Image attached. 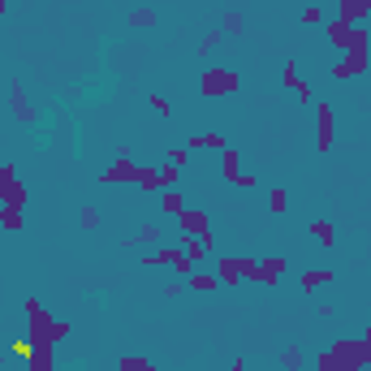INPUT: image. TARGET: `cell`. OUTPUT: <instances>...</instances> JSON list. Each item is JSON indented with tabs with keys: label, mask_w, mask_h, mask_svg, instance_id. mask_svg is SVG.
<instances>
[{
	"label": "cell",
	"mask_w": 371,
	"mask_h": 371,
	"mask_svg": "<svg viewBox=\"0 0 371 371\" xmlns=\"http://www.w3.org/2000/svg\"><path fill=\"white\" fill-rule=\"evenodd\" d=\"M70 337V324H61L57 320V315H52V311H31L26 315V341L35 345V350H52V345H57V341H65Z\"/></svg>",
	"instance_id": "cell-1"
},
{
	"label": "cell",
	"mask_w": 371,
	"mask_h": 371,
	"mask_svg": "<svg viewBox=\"0 0 371 371\" xmlns=\"http://www.w3.org/2000/svg\"><path fill=\"white\" fill-rule=\"evenodd\" d=\"M238 87H242L238 70H225V65H207V70H203V78H199V95H203V99L238 95Z\"/></svg>",
	"instance_id": "cell-2"
},
{
	"label": "cell",
	"mask_w": 371,
	"mask_h": 371,
	"mask_svg": "<svg viewBox=\"0 0 371 371\" xmlns=\"http://www.w3.org/2000/svg\"><path fill=\"white\" fill-rule=\"evenodd\" d=\"M324 35H328V43L341 48V52H350V48H371V35H367L362 22L350 26V22H341V18H328V22H324Z\"/></svg>",
	"instance_id": "cell-3"
},
{
	"label": "cell",
	"mask_w": 371,
	"mask_h": 371,
	"mask_svg": "<svg viewBox=\"0 0 371 371\" xmlns=\"http://www.w3.org/2000/svg\"><path fill=\"white\" fill-rule=\"evenodd\" d=\"M333 354H337V362H341L345 371L371 367V341H362V337H341V341H333Z\"/></svg>",
	"instance_id": "cell-4"
},
{
	"label": "cell",
	"mask_w": 371,
	"mask_h": 371,
	"mask_svg": "<svg viewBox=\"0 0 371 371\" xmlns=\"http://www.w3.org/2000/svg\"><path fill=\"white\" fill-rule=\"evenodd\" d=\"M26 199H31V190L22 186V177L13 173V165H0V207H26Z\"/></svg>",
	"instance_id": "cell-5"
},
{
	"label": "cell",
	"mask_w": 371,
	"mask_h": 371,
	"mask_svg": "<svg viewBox=\"0 0 371 371\" xmlns=\"http://www.w3.org/2000/svg\"><path fill=\"white\" fill-rule=\"evenodd\" d=\"M337 143V113L333 104H315V151H333Z\"/></svg>",
	"instance_id": "cell-6"
},
{
	"label": "cell",
	"mask_w": 371,
	"mask_h": 371,
	"mask_svg": "<svg viewBox=\"0 0 371 371\" xmlns=\"http://www.w3.org/2000/svg\"><path fill=\"white\" fill-rule=\"evenodd\" d=\"M367 65H371V48H350V52H341V61L333 65V78L337 82H350V78L367 74Z\"/></svg>",
	"instance_id": "cell-7"
},
{
	"label": "cell",
	"mask_w": 371,
	"mask_h": 371,
	"mask_svg": "<svg viewBox=\"0 0 371 371\" xmlns=\"http://www.w3.org/2000/svg\"><path fill=\"white\" fill-rule=\"evenodd\" d=\"M134 173H138V165L130 160V151H126V155H117V160L99 173V182L104 186H134Z\"/></svg>",
	"instance_id": "cell-8"
},
{
	"label": "cell",
	"mask_w": 371,
	"mask_h": 371,
	"mask_svg": "<svg viewBox=\"0 0 371 371\" xmlns=\"http://www.w3.org/2000/svg\"><path fill=\"white\" fill-rule=\"evenodd\" d=\"M9 109H13V121H22V126H31V121H39V113H35V104H31V95H26V87L13 78V87H9Z\"/></svg>",
	"instance_id": "cell-9"
},
{
	"label": "cell",
	"mask_w": 371,
	"mask_h": 371,
	"mask_svg": "<svg viewBox=\"0 0 371 371\" xmlns=\"http://www.w3.org/2000/svg\"><path fill=\"white\" fill-rule=\"evenodd\" d=\"M177 229H182V238H207L211 233V221H207V211L186 207L182 216H177Z\"/></svg>",
	"instance_id": "cell-10"
},
{
	"label": "cell",
	"mask_w": 371,
	"mask_h": 371,
	"mask_svg": "<svg viewBox=\"0 0 371 371\" xmlns=\"http://www.w3.org/2000/svg\"><path fill=\"white\" fill-rule=\"evenodd\" d=\"M216 281L225 289H238L246 277H242V255H216Z\"/></svg>",
	"instance_id": "cell-11"
},
{
	"label": "cell",
	"mask_w": 371,
	"mask_h": 371,
	"mask_svg": "<svg viewBox=\"0 0 371 371\" xmlns=\"http://www.w3.org/2000/svg\"><path fill=\"white\" fill-rule=\"evenodd\" d=\"M289 272V259L285 255H263L259 259V285H277Z\"/></svg>",
	"instance_id": "cell-12"
},
{
	"label": "cell",
	"mask_w": 371,
	"mask_h": 371,
	"mask_svg": "<svg viewBox=\"0 0 371 371\" xmlns=\"http://www.w3.org/2000/svg\"><path fill=\"white\" fill-rule=\"evenodd\" d=\"M281 82H285V91H294V95H298L302 104H315V91H311V87L302 82V74H298V65H294V61H289V65L281 70Z\"/></svg>",
	"instance_id": "cell-13"
},
{
	"label": "cell",
	"mask_w": 371,
	"mask_h": 371,
	"mask_svg": "<svg viewBox=\"0 0 371 371\" xmlns=\"http://www.w3.org/2000/svg\"><path fill=\"white\" fill-rule=\"evenodd\" d=\"M155 242H160V225L143 221V225H138V229H134V233H130V238L121 242V246H126V250H138V246H147V250H151Z\"/></svg>",
	"instance_id": "cell-14"
},
{
	"label": "cell",
	"mask_w": 371,
	"mask_h": 371,
	"mask_svg": "<svg viewBox=\"0 0 371 371\" xmlns=\"http://www.w3.org/2000/svg\"><path fill=\"white\" fill-rule=\"evenodd\" d=\"M337 18L358 26L362 18H371V0H337Z\"/></svg>",
	"instance_id": "cell-15"
},
{
	"label": "cell",
	"mask_w": 371,
	"mask_h": 371,
	"mask_svg": "<svg viewBox=\"0 0 371 371\" xmlns=\"http://www.w3.org/2000/svg\"><path fill=\"white\" fill-rule=\"evenodd\" d=\"M177 255H182L177 246H155V250L143 255V268H173V259H177Z\"/></svg>",
	"instance_id": "cell-16"
},
{
	"label": "cell",
	"mask_w": 371,
	"mask_h": 371,
	"mask_svg": "<svg viewBox=\"0 0 371 371\" xmlns=\"http://www.w3.org/2000/svg\"><path fill=\"white\" fill-rule=\"evenodd\" d=\"M203 147H211V151H225L229 143H225V134H221V130H207V134L186 138V151H203Z\"/></svg>",
	"instance_id": "cell-17"
},
{
	"label": "cell",
	"mask_w": 371,
	"mask_h": 371,
	"mask_svg": "<svg viewBox=\"0 0 371 371\" xmlns=\"http://www.w3.org/2000/svg\"><path fill=\"white\" fill-rule=\"evenodd\" d=\"M134 186H138L143 194L160 190V169H155V165H138V173H134Z\"/></svg>",
	"instance_id": "cell-18"
},
{
	"label": "cell",
	"mask_w": 371,
	"mask_h": 371,
	"mask_svg": "<svg viewBox=\"0 0 371 371\" xmlns=\"http://www.w3.org/2000/svg\"><path fill=\"white\" fill-rule=\"evenodd\" d=\"M182 242H186L182 250H186V255H190L194 263H199V259H207L211 250H216V242H211V233H207V238H182Z\"/></svg>",
	"instance_id": "cell-19"
},
{
	"label": "cell",
	"mask_w": 371,
	"mask_h": 371,
	"mask_svg": "<svg viewBox=\"0 0 371 371\" xmlns=\"http://www.w3.org/2000/svg\"><path fill=\"white\" fill-rule=\"evenodd\" d=\"M221 173H225V182H229V186L242 177V155H238V151H229V147L221 151Z\"/></svg>",
	"instance_id": "cell-20"
},
{
	"label": "cell",
	"mask_w": 371,
	"mask_h": 371,
	"mask_svg": "<svg viewBox=\"0 0 371 371\" xmlns=\"http://www.w3.org/2000/svg\"><path fill=\"white\" fill-rule=\"evenodd\" d=\"M160 211H165V216H182V211H186V199H182V190H177V186L160 194Z\"/></svg>",
	"instance_id": "cell-21"
},
{
	"label": "cell",
	"mask_w": 371,
	"mask_h": 371,
	"mask_svg": "<svg viewBox=\"0 0 371 371\" xmlns=\"http://www.w3.org/2000/svg\"><path fill=\"white\" fill-rule=\"evenodd\" d=\"M155 22H160V13H155V9H147V5H138V9L130 13V26H134V31H151Z\"/></svg>",
	"instance_id": "cell-22"
},
{
	"label": "cell",
	"mask_w": 371,
	"mask_h": 371,
	"mask_svg": "<svg viewBox=\"0 0 371 371\" xmlns=\"http://www.w3.org/2000/svg\"><path fill=\"white\" fill-rule=\"evenodd\" d=\"M281 367H285V371H302V367H306L302 345H285V350H281Z\"/></svg>",
	"instance_id": "cell-23"
},
{
	"label": "cell",
	"mask_w": 371,
	"mask_h": 371,
	"mask_svg": "<svg viewBox=\"0 0 371 371\" xmlns=\"http://www.w3.org/2000/svg\"><path fill=\"white\" fill-rule=\"evenodd\" d=\"M320 285H333V268H311V272H302V289H320Z\"/></svg>",
	"instance_id": "cell-24"
},
{
	"label": "cell",
	"mask_w": 371,
	"mask_h": 371,
	"mask_svg": "<svg viewBox=\"0 0 371 371\" xmlns=\"http://www.w3.org/2000/svg\"><path fill=\"white\" fill-rule=\"evenodd\" d=\"M22 211L18 207H0V229H5V233H22Z\"/></svg>",
	"instance_id": "cell-25"
},
{
	"label": "cell",
	"mask_w": 371,
	"mask_h": 371,
	"mask_svg": "<svg viewBox=\"0 0 371 371\" xmlns=\"http://www.w3.org/2000/svg\"><path fill=\"white\" fill-rule=\"evenodd\" d=\"M186 285H190V289H199V294H207V289H216L221 281H216V272H199V268H194V272L186 277Z\"/></svg>",
	"instance_id": "cell-26"
},
{
	"label": "cell",
	"mask_w": 371,
	"mask_h": 371,
	"mask_svg": "<svg viewBox=\"0 0 371 371\" xmlns=\"http://www.w3.org/2000/svg\"><path fill=\"white\" fill-rule=\"evenodd\" d=\"M268 211H272V216L289 211V190H285V186H272V190H268Z\"/></svg>",
	"instance_id": "cell-27"
},
{
	"label": "cell",
	"mask_w": 371,
	"mask_h": 371,
	"mask_svg": "<svg viewBox=\"0 0 371 371\" xmlns=\"http://www.w3.org/2000/svg\"><path fill=\"white\" fill-rule=\"evenodd\" d=\"M311 238H315V242H324V246H333V242H337L333 221H311Z\"/></svg>",
	"instance_id": "cell-28"
},
{
	"label": "cell",
	"mask_w": 371,
	"mask_h": 371,
	"mask_svg": "<svg viewBox=\"0 0 371 371\" xmlns=\"http://www.w3.org/2000/svg\"><path fill=\"white\" fill-rule=\"evenodd\" d=\"M221 39H225V31H221V26H211V31H207V35L199 39V48H194V52H199V57H211V52H216V43H221Z\"/></svg>",
	"instance_id": "cell-29"
},
{
	"label": "cell",
	"mask_w": 371,
	"mask_h": 371,
	"mask_svg": "<svg viewBox=\"0 0 371 371\" xmlns=\"http://www.w3.org/2000/svg\"><path fill=\"white\" fill-rule=\"evenodd\" d=\"M57 362H52V350H35L31 358H26V371H52Z\"/></svg>",
	"instance_id": "cell-30"
},
{
	"label": "cell",
	"mask_w": 371,
	"mask_h": 371,
	"mask_svg": "<svg viewBox=\"0 0 371 371\" xmlns=\"http://www.w3.org/2000/svg\"><path fill=\"white\" fill-rule=\"evenodd\" d=\"M173 186H182V169L169 160V165H160V190H173Z\"/></svg>",
	"instance_id": "cell-31"
},
{
	"label": "cell",
	"mask_w": 371,
	"mask_h": 371,
	"mask_svg": "<svg viewBox=\"0 0 371 371\" xmlns=\"http://www.w3.org/2000/svg\"><path fill=\"white\" fill-rule=\"evenodd\" d=\"M117 371H155V362H151V358L130 354V358H117Z\"/></svg>",
	"instance_id": "cell-32"
},
{
	"label": "cell",
	"mask_w": 371,
	"mask_h": 371,
	"mask_svg": "<svg viewBox=\"0 0 371 371\" xmlns=\"http://www.w3.org/2000/svg\"><path fill=\"white\" fill-rule=\"evenodd\" d=\"M78 225H82V229H99V225H104V216H99V207L82 203V211H78Z\"/></svg>",
	"instance_id": "cell-33"
},
{
	"label": "cell",
	"mask_w": 371,
	"mask_h": 371,
	"mask_svg": "<svg viewBox=\"0 0 371 371\" xmlns=\"http://www.w3.org/2000/svg\"><path fill=\"white\" fill-rule=\"evenodd\" d=\"M221 31H225V35H246V18H242L238 9H229V13H225V26H221Z\"/></svg>",
	"instance_id": "cell-34"
},
{
	"label": "cell",
	"mask_w": 371,
	"mask_h": 371,
	"mask_svg": "<svg viewBox=\"0 0 371 371\" xmlns=\"http://www.w3.org/2000/svg\"><path fill=\"white\" fill-rule=\"evenodd\" d=\"M242 277L259 285V259H255V255H242Z\"/></svg>",
	"instance_id": "cell-35"
},
{
	"label": "cell",
	"mask_w": 371,
	"mask_h": 371,
	"mask_svg": "<svg viewBox=\"0 0 371 371\" xmlns=\"http://www.w3.org/2000/svg\"><path fill=\"white\" fill-rule=\"evenodd\" d=\"M315 371H345L341 362H337V354L328 350V354H320V358H315Z\"/></svg>",
	"instance_id": "cell-36"
},
{
	"label": "cell",
	"mask_w": 371,
	"mask_h": 371,
	"mask_svg": "<svg viewBox=\"0 0 371 371\" xmlns=\"http://www.w3.org/2000/svg\"><path fill=\"white\" fill-rule=\"evenodd\" d=\"M302 22H306V26H320V22H324V9H320V5H306V9H302Z\"/></svg>",
	"instance_id": "cell-37"
},
{
	"label": "cell",
	"mask_w": 371,
	"mask_h": 371,
	"mask_svg": "<svg viewBox=\"0 0 371 371\" xmlns=\"http://www.w3.org/2000/svg\"><path fill=\"white\" fill-rule=\"evenodd\" d=\"M151 109L160 113V117H169V113H173V104H169V95H151Z\"/></svg>",
	"instance_id": "cell-38"
},
{
	"label": "cell",
	"mask_w": 371,
	"mask_h": 371,
	"mask_svg": "<svg viewBox=\"0 0 371 371\" xmlns=\"http://www.w3.org/2000/svg\"><path fill=\"white\" fill-rule=\"evenodd\" d=\"M229 371H250V367H246L242 358H233V367H229Z\"/></svg>",
	"instance_id": "cell-39"
},
{
	"label": "cell",
	"mask_w": 371,
	"mask_h": 371,
	"mask_svg": "<svg viewBox=\"0 0 371 371\" xmlns=\"http://www.w3.org/2000/svg\"><path fill=\"white\" fill-rule=\"evenodd\" d=\"M362 341H371V320H367V328H362Z\"/></svg>",
	"instance_id": "cell-40"
},
{
	"label": "cell",
	"mask_w": 371,
	"mask_h": 371,
	"mask_svg": "<svg viewBox=\"0 0 371 371\" xmlns=\"http://www.w3.org/2000/svg\"><path fill=\"white\" fill-rule=\"evenodd\" d=\"M5 13H9V5H5V0H0V18H5Z\"/></svg>",
	"instance_id": "cell-41"
},
{
	"label": "cell",
	"mask_w": 371,
	"mask_h": 371,
	"mask_svg": "<svg viewBox=\"0 0 371 371\" xmlns=\"http://www.w3.org/2000/svg\"><path fill=\"white\" fill-rule=\"evenodd\" d=\"M0 362H5V341H0Z\"/></svg>",
	"instance_id": "cell-42"
},
{
	"label": "cell",
	"mask_w": 371,
	"mask_h": 371,
	"mask_svg": "<svg viewBox=\"0 0 371 371\" xmlns=\"http://www.w3.org/2000/svg\"><path fill=\"white\" fill-rule=\"evenodd\" d=\"M207 371H221V367H207Z\"/></svg>",
	"instance_id": "cell-43"
},
{
	"label": "cell",
	"mask_w": 371,
	"mask_h": 371,
	"mask_svg": "<svg viewBox=\"0 0 371 371\" xmlns=\"http://www.w3.org/2000/svg\"><path fill=\"white\" fill-rule=\"evenodd\" d=\"M52 371H65V367H52Z\"/></svg>",
	"instance_id": "cell-44"
},
{
	"label": "cell",
	"mask_w": 371,
	"mask_h": 371,
	"mask_svg": "<svg viewBox=\"0 0 371 371\" xmlns=\"http://www.w3.org/2000/svg\"><path fill=\"white\" fill-rule=\"evenodd\" d=\"M104 371H113V367H104Z\"/></svg>",
	"instance_id": "cell-45"
}]
</instances>
